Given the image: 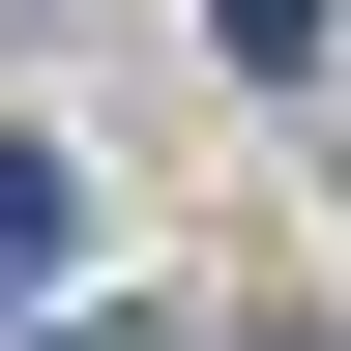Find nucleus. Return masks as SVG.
Returning <instances> with one entry per match:
<instances>
[{
    "instance_id": "nucleus-1",
    "label": "nucleus",
    "mask_w": 351,
    "mask_h": 351,
    "mask_svg": "<svg viewBox=\"0 0 351 351\" xmlns=\"http://www.w3.org/2000/svg\"><path fill=\"white\" fill-rule=\"evenodd\" d=\"M59 263H88V176L29 147V117H0V293H59Z\"/></svg>"
},
{
    "instance_id": "nucleus-2",
    "label": "nucleus",
    "mask_w": 351,
    "mask_h": 351,
    "mask_svg": "<svg viewBox=\"0 0 351 351\" xmlns=\"http://www.w3.org/2000/svg\"><path fill=\"white\" fill-rule=\"evenodd\" d=\"M205 59H234V88H322V59H351V0H205Z\"/></svg>"
}]
</instances>
